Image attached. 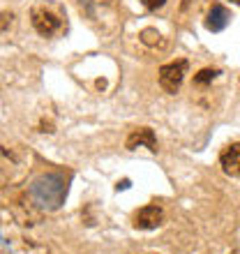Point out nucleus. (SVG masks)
Here are the masks:
<instances>
[{
  "instance_id": "nucleus-1",
  "label": "nucleus",
  "mask_w": 240,
  "mask_h": 254,
  "mask_svg": "<svg viewBox=\"0 0 240 254\" xmlns=\"http://www.w3.org/2000/svg\"><path fill=\"white\" fill-rule=\"evenodd\" d=\"M67 190H69V178L62 174H44L30 185L35 203L44 210H58L67 199Z\"/></svg>"
},
{
  "instance_id": "nucleus-2",
  "label": "nucleus",
  "mask_w": 240,
  "mask_h": 254,
  "mask_svg": "<svg viewBox=\"0 0 240 254\" xmlns=\"http://www.w3.org/2000/svg\"><path fill=\"white\" fill-rule=\"evenodd\" d=\"M30 21H33V28L37 33L49 37V35H54L60 30V26H62V14H60L58 7L49 5V2H40V5L33 7Z\"/></svg>"
},
{
  "instance_id": "nucleus-3",
  "label": "nucleus",
  "mask_w": 240,
  "mask_h": 254,
  "mask_svg": "<svg viewBox=\"0 0 240 254\" xmlns=\"http://www.w3.org/2000/svg\"><path fill=\"white\" fill-rule=\"evenodd\" d=\"M187 61H174L169 65H162L160 67V86L164 93L169 95H176L182 86V79L187 74Z\"/></svg>"
},
{
  "instance_id": "nucleus-4",
  "label": "nucleus",
  "mask_w": 240,
  "mask_h": 254,
  "mask_svg": "<svg viewBox=\"0 0 240 254\" xmlns=\"http://www.w3.org/2000/svg\"><path fill=\"white\" fill-rule=\"evenodd\" d=\"M164 220V213L157 203H150V206H143L139 213L134 215V229H141V231H150V229H157Z\"/></svg>"
},
{
  "instance_id": "nucleus-5",
  "label": "nucleus",
  "mask_w": 240,
  "mask_h": 254,
  "mask_svg": "<svg viewBox=\"0 0 240 254\" xmlns=\"http://www.w3.org/2000/svg\"><path fill=\"white\" fill-rule=\"evenodd\" d=\"M220 167L227 176H240V143H231L222 150Z\"/></svg>"
},
{
  "instance_id": "nucleus-6",
  "label": "nucleus",
  "mask_w": 240,
  "mask_h": 254,
  "mask_svg": "<svg viewBox=\"0 0 240 254\" xmlns=\"http://www.w3.org/2000/svg\"><path fill=\"white\" fill-rule=\"evenodd\" d=\"M136 146H146L148 150L157 153V139H155V132L150 127H139V129H134V132L127 136V148L134 150Z\"/></svg>"
},
{
  "instance_id": "nucleus-7",
  "label": "nucleus",
  "mask_w": 240,
  "mask_h": 254,
  "mask_svg": "<svg viewBox=\"0 0 240 254\" xmlns=\"http://www.w3.org/2000/svg\"><path fill=\"white\" fill-rule=\"evenodd\" d=\"M231 21V12H229L224 5H213L210 12H208V19H206V28L210 33H222L224 28L229 26Z\"/></svg>"
},
{
  "instance_id": "nucleus-8",
  "label": "nucleus",
  "mask_w": 240,
  "mask_h": 254,
  "mask_svg": "<svg viewBox=\"0 0 240 254\" xmlns=\"http://www.w3.org/2000/svg\"><path fill=\"white\" fill-rule=\"evenodd\" d=\"M217 74H220L217 69H210V67H206V69H201V72L194 76V83H196V86H206V83H210V81H213Z\"/></svg>"
},
{
  "instance_id": "nucleus-9",
  "label": "nucleus",
  "mask_w": 240,
  "mask_h": 254,
  "mask_svg": "<svg viewBox=\"0 0 240 254\" xmlns=\"http://www.w3.org/2000/svg\"><path fill=\"white\" fill-rule=\"evenodd\" d=\"M141 42H146V44H150V47H153V44H157V42H160V33L148 28V30H143V33H141Z\"/></svg>"
},
{
  "instance_id": "nucleus-10",
  "label": "nucleus",
  "mask_w": 240,
  "mask_h": 254,
  "mask_svg": "<svg viewBox=\"0 0 240 254\" xmlns=\"http://www.w3.org/2000/svg\"><path fill=\"white\" fill-rule=\"evenodd\" d=\"M167 0H143V5H146V9H150V12H155V9H160L162 5H164Z\"/></svg>"
},
{
  "instance_id": "nucleus-11",
  "label": "nucleus",
  "mask_w": 240,
  "mask_h": 254,
  "mask_svg": "<svg viewBox=\"0 0 240 254\" xmlns=\"http://www.w3.org/2000/svg\"><path fill=\"white\" fill-rule=\"evenodd\" d=\"M127 188H129V181H122V183L118 185V190H127Z\"/></svg>"
},
{
  "instance_id": "nucleus-12",
  "label": "nucleus",
  "mask_w": 240,
  "mask_h": 254,
  "mask_svg": "<svg viewBox=\"0 0 240 254\" xmlns=\"http://www.w3.org/2000/svg\"><path fill=\"white\" fill-rule=\"evenodd\" d=\"M231 2H236V5H240V0H231Z\"/></svg>"
}]
</instances>
